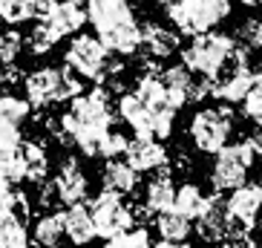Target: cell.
Here are the masks:
<instances>
[{
    "instance_id": "cell-1",
    "label": "cell",
    "mask_w": 262,
    "mask_h": 248,
    "mask_svg": "<svg viewBox=\"0 0 262 248\" xmlns=\"http://www.w3.org/2000/svg\"><path fill=\"white\" fill-rule=\"evenodd\" d=\"M113 101L104 87L72 98L70 113L58 121H49V133H55L63 144H75L84 156H98L101 139L113 130Z\"/></svg>"
},
{
    "instance_id": "cell-2",
    "label": "cell",
    "mask_w": 262,
    "mask_h": 248,
    "mask_svg": "<svg viewBox=\"0 0 262 248\" xmlns=\"http://www.w3.org/2000/svg\"><path fill=\"white\" fill-rule=\"evenodd\" d=\"M86 20L110 55H133L141 49V26L130 0H86Z\"/></svg>"
},
{
    "instance_id": "cell-3",
    "label": "cell",
    "mask_w": 262,
    "mask_h": 248,
    "mask_svg": "<svg viewBox=\"0 0 262 248\" xmlns=\"http://www.w3.org/2000/svg\"><path fill=\"white\" fill-rule=\"evenodd\" d=\"M24 90L29 110H47L58 101H72L81 95L84 84L70 67H40L24 78Z\"/></svg>"
},
{
    "instance_id": "cell-4",
    "label": "cell",
    "mask_w": 262,
    "mask_h": 248,
    "mask_svg": "<svg viewBox=\"0 0 262 248\" xmlns=\"http://www.w3.org/2000/svg\"><path fill=\"white\" fill-rule=\"evenodd\" d=\"M236 47V38L225 35V32H202V35H193L190 44L182 49V67L190 70L193 75L205 78V81H213L219 72L228 67Z\"/></svg>"
},
{
    "instance_id": "cell-5",
    "label": "cell",
    "mask_w": 262,
    "mask_h": 248,
    "mask_svg": "<svg viewBox=\"0 0 262 248\" xmlns=\"http://www.w3.org/2000/svg\"><path fill=\"white\" fill-rule=\"evenodd\" d=\"M63 61L78 78H90L95 84H104L107 78L121 75V64L113 61V55L104 49L95 35H75L67 47Z\"/></svg>"
},
{
    "instance_id": "cell-6",
    "label": "cell",
    "mask_w": 262,
    "mask_h": 248,
    "mask_svg": "<svg viewBox=\"0 0 262 248\" xmlns=\"http://www.w3.org/2000/svg\"><path fill=\"white\" fill-rule=\"evenodd\" d=\"M167 17L179 35H202L210 32L231 15V0H170Z\"/></svg>"
},
{
    "instance_id": "cell-7",
    "label": "cell",
    "mask_w": 262,
    "mask_h": 248,
    "mask_svg": "<svg viewBox=\"0 0 262 248\" xmlns=\"http://www.w3.org/2000/svg\"><path fill=\"white\" fill-rule=\"evenodd\" d=\"M233 133V110L231 104H213V107H202L193 113L187 124V136L202 153H219L228 144Z\"/></svg>"
},
{
    "instance_id": "cell-8",
    "label": "cell",
    "mask_w": 262,
    "mask_h": 248,
    "mask_svg": "<svg viewBox=\"0 0 262 248\" xmlns=\"http://www.w3.org/2000/svg\"><path fill=\"white\" fill-rule=\"evenodd\" d=\"M86 208H90V217L95 225V237H101V240L121 237V234L133 231V225H136L133 208L124 202V196L113 194V191H101Z\"/></svg>"
},
{
    "instance_id": "cell-9",
    "label": "cell",
    "mask_w": 262,
    "mask_h": 248,
    "mask_svg": "<svg viewBox=\"0 0 262 248\" xmlns=\"http://www.w3.org/2000/svg\"><path fill=\"white\" fill-rule=\"evenodd\" d=\"M256 162L254 150H251V141H236V144H225L219 153H216V162L210 168V185L213 191H228L231 194L233 188L245 185L248 182V171L251 164Z\"/></svg>"
},
{
    "instance_id": "cell-10",
    "label": "cell",
    "mask_w": 262,
    "mask_h": 248,
    "mask_svg": "<svg viewBox=\"0 0 262 248\" xmlns=\"http://www.w3.org/2000/svg\"><path fill=\"white\" fill-rule=\"evenodd\" d=\"M222 208L225 217H228V225H231V237L245 240L248 231L256 228V219L262 214V185L259 182H245V185L233 188Z\"/></svg>"
},
{
    "instance_id": "cell-11",
    "label": "cell",
    "mask_w": 262,
    "mask_h": 248,
    "mask_svg": "<svg viewBox=\"0 0 262 248\" xmlns=\"http://www.w3.org/2000/svg\"><path fill=\"white\" fill-rule=\"evenodd\" d=\"M251 78H254V70H251L248 49L233 47V55H231V61H228V67L210 81V95L216 101H222V104H236V101L245 98L248 87H251Z\"/></svg>"
},
{
    "instance_id": "cell-12",
    "label": "cell",
    "mask_w": 262,
    "mask_h": 248,
    "mask_svg": "<svg viewBox=\"0 0 262 248\" xmlns=\"http://www.w3.org/2000/svg\"><path fill=\"white\" fill-rule=\"evenodd\" d=\"M159 78H162V84H164V90H167V95H170V101H173L176 110L185 107V104H193V101H205L210 95V81L193 75L182 64L179 67H167Z\"/></svg>"
},
{
    "instance_id": "cell-13",
    "label": "cell",
    "mask_w": 262,
    "mask_h": 248,
    "mask_svg": "<svg viewBox=\"0 0 262 248\" xmlns=\"http://www.w3.org/2000/svg\"><path fill=\"white\" fill-rule=\"evenodd\" d=\"M118 116L130 124L133 133L141 136V139H159L162 141L173 133V127H167V124L159 121V118H156L133 93H124L121 98H118Z\"/></svg>"
},
{
    "instance_id": "cell-14",
    "label": "cell",
    "mask_w": 262,
    "mask_h": 248,
    "mask_svg": "<svg viewBox=\"0 0 262 248\" xmlns=\"http://www.w3.org/2000/svg\"><path fill=\"white\" fill-rule=\"evenodd\" d=\"M133 95H136V98H139L162 124L173 127L176 107H173V101H170V95H167V90H164V84H162V78H159V75L144 72V75L136 81V87H133Z\"/></svg>"
},
{
    "instance_id": "cell-15",
    "label": "cell",
    "mask_w": 262,
    "mask_h": 248,
    "mask_svg": "<svg viewBox=\"0 0 262 248\" xmlns=\"http://www.w3.org/2000/svg\"><path fill=\"white\" fill-rule=\"evenodd\" d=\"M49 188H52V194L58 196V202H63V205L70 208V205H81V202L86 199V194H90V179H86L84 168H81L75 159H67V162L58 168V173H55Z\"/></svg>"
},
{
    "instance_id": "cell-16",
    "label": "cell",
    "mask_w": 262,
    "mask_h": 248,
    "mask_svg": "<svg viewBox=\"0 0 262 248\" xmlns=\"http://www.w3.org/2000/svg\"><path fill=\"white\" fill-rule=\"evenodd\" d=\"M124 162L130 164L136 173H153L167 168L170 156L159 139H141L136 136L133 141H127V150H124Z\"/></svg>"
},
{
    "instance_id": "cell-17",
    "label": "cell",
    "mask_w": 262,
    "mask_h": 248,
    "mask_svg": "<svg viewBox=\"0 0 262 248\" xmlns=\"http://www.w3.org/2000/svg\"><path fill=\"white\" fill-rule=\"evenodd\" d=\"M179 32L167 29L162 24H144L141 26V47L150 58L162 61V58H170L173 52H179Z\"/></svg>"
},
{
    "instance_id": "cell-18",
    "label": "cell",
    "mask_w": 262,
    "mask_h": 248,
    "mask_svg": "<svg viewBox=\"0 0 262 248\" xmlns=\"http://www.w3.org/2000/svg\"><path fill=\"white\" fill-rule=\"evenodd\" d=\"M61 217H63V237L72 245H90L95 240V225H93V217H90V208L84 202L81 205H70Z\"/></svg>"
},
{
    "instance_id": "cell-19",
    "label": "cell",
    "mask_w": 262,
    "mask_h": 248,
    "mask_svg": "<svg viewBox=\"0 0 262 248\" xmlns=\"http://www.w3.org/2000/svg\"><path fill=\"white\" fill-rule=\"evenodd\" d=\"M173 196H176V182L170 176L167 168L159 171V176H153L147 182V191H144V211L147 214H164V211L173 208Z\"/></svg>"
},
{
    "instance_id": "cell-20",
    "label": "cell",
    "mask_w": 262,
    "mask_h": 248,
    "mask_svg": "<svg viewBox=\"0 0 262 248\" xmlns=\"http://www.w3.org/2000/svg\"><path fill=\"white\" fill-rule=\"evenodd\" d=\"M216 202V196H208V194H202V188L199 185H193V182H185V185H179L176 188V196H173V211L176 214H182L185 219H199L205 211L210 208Z\"/></svg>"
},
{
    "instance_id": "cell-21",
    "label": "cell",
    "mask_w": 262,
    "mask_h": 248,
    "mask_svg": "<svg viewBox=\"0 0 262 248\" xmlns=\"http://www.w3.org/2000/svg\"><path fill=\"white\" fill-rule=\"evenodd\" d=\"M20 153V164H24V182L40 185L49 173V153L40 141H20L17 144Z\"/></svg>"
},
{
    "instance_id": "cell-22",
    "label": "cell",
    "mask_w": 262,
    "mask_h": 248,
    "mask_svg": "<svg viewBox=\"0 0 262 248\" xmlns=\"http://www.w3.org/2000/svg\"><path fill=\"white\" fill-rule=\"evenodd\" d=\"M101 185H104V191H113L118 196L133 194L136 185H139V173L133 171L124 159H107L104 171H101Z\"/></svg>"
},
{
    "instance_id": "cell-23",
    "label": "cell",
    "mask_w": 262,
    "mask_h": 248,
    "mask_svg": "<svg viewBox=\"0 0 262 248\" xmlns=\"http://www.w3.org/2000/svg\"><path fill=\"white\" fill-rule=\"evenodd\" d=\"M196 234H199L205 242H222V240L231 237V225H228V217H225V208H222L219 199L196 219Z\"/></svg>"
},
{
    "instance_id": "cell-24",
    "label": "cell",
    "mask_w": 262,
    "mask_h": 248,
    "mask_svg": "<svg viewBox=\"0 0 262 248\" xmlns=\"http://www.w3.org/2000/svg\"><path fill=\"white\" fill-rule=\"evenodd\" d=\"M156 231L167 242H185L190 237L193 225H190V219H185L182 214H176V211L170 208L164 214H156Z\"/></svg>"
},
{
    "instance_id": "cell-25",
    "label": "cell",
    "mask_w": 262,
    "mask_h": 248,
    "mask_svg": "<svg viewBox=\"0 0 262 248\" xmlns=\"http://www.w3.org/2000/svg\"><path fill=\"white\" fill-rule=\"evenodd\" d=\"M32 240L38 242L40 248H58V242L63 240V217L58 211H49L35 222L32 228Z\"/></svg>"
},
{
    "instance_id": "cell-26",
    "label": "cell",
    "mask_w": 262,
    "mask_h": 248,
    "mask_svg": "<svg viewBox=\"0 0 262 248\" xmlns=\"http://www.w3.org/2000/svg\"><path fill=\"white\" fill-rule=\"evenodd\" d=\"M0 248H29V231L17 214L0 217Z\"/></svg>"
},
{
    "instance_id": "cell-27",
    "label": "cell",
    "mask_w": 262,
    "mask_h": 248,
    "mask_svg": "<svg viewBox=\"0 0 262 248\" xmlns=\"http://www.w3.org/2000/svg\"><path fill=\"white\" fill-rule=\"evenodd\" d=\"M40 0H0V24L20 26L26 20H35Z\"/></svg>"
},
{
    "instance_id": "cell-28",
    "label": "cell",
    "mask_w": 262,
    "mask_h": 248,
    "mask_svg": "<svg viewBox=\"0 0 262 248\" xmlns=\"http://www.w3.org/2000/svg\"><path fill=\"white\" fill-rule=\"evenodd\" d=\"M58 40H61V35H58L52 26H47V24H40V20H38V24L32 26L29 38H24V44L29 47L32 55H47Z\"/></svg>"
},
{
    "instance_id": "cell-29",
    "label": "cell",
    "mask_w": 262,
    "mask_h": 248,
    "mask_svg": "<svg viewBox=\"0 0 262 248\" xmlns=\"http://www.w3.org/2000/svg\"><path fill=\"white\" fill-rule=\"evenodd\" d=\"M239 104H242V113H245L251 121H262V70L254 72L251 87H248L245 98L239 101Z\"/></svg>"
},
{
    "instance_id": "cell-30",
    "label": "cell",
    "mask_w": 262,
    "mask_h": 248,
    "mask_svg": "<svg viewBox=\"0 0 262 248\" xmlns=\"http://www.w3.org/2000/svg\"><path fill=\"white\" fill-rule=\"evenodd\" d=\"M29 104H26L24 98H17V95H0V118L3 121H9V124H20L29 118Z\"/></svg>"
},
{
    "instance_id": "cell-31",
    "label": "cell",
    "mask_w": 262,
    "mask_h": 248,
    "mask_svg": "<svg viewBox=\"0 0 262 248\" xmlns=\"http://www.w3.org/2000/svg\"><path fill=\"white\" fill-rule=\"evenodd\" d=\"M20 49H24V35H20V32H15V29L0 32V64L12 67V64L17 61Z\"/></svg>"
},
{
    "instance_id": "cell-32",
    "label": "cell",
    "mask_w": 262,
    "mask_h": 248,
    "mask_svg": "<svg viewBox=\"0 0 262 248\" xmlns=\"http://www.w3.org/2000/svg\"><path fill=\"white\" fill-rule=\"evenodd\" d=\"M153 242H150V234L144 231V228H133V231L121 234V237H113V240H107L101 248H150Z\"/></svg>"
},
{
    "instance_id": "cell-33",
    "label": "cell",
    "mask_w": 262,
    "mask_h": 248,
    "mask_svg": "<svg viewBox=\"0 0 262 248\" xmlns=\"http://www.w3.org/2000/svg\"><path fill=\"white\" fill-rule=\"evenodd\" d=\"M127 136L124 133H118V130H110L104 139H101V144H98V156L101 159H121L124 156V150H127Z\"/></svg>"
},
{
    "instance_id": "cell-34",
    "label": "cell",
    "mask_w": 262,
    "mask_h": 248,
    "mask_svg": "<svg viewBox=\"0 0 262 248\" xmlns=\"http://www.w3.org/2000/svg\"><path fill=\"white\" fill-rule=\"evenodd\" d=\"M239 38L245 44V49H262V17H251L242 24Z\"/></svg>"
},
{
    "instance_id": "cell-35",
    "label": "cell",
    "mask_w": 262,
    "mask_h": 248,
    "mask_svg": "<svg viewBox=\"0 0 262 248\" xmlns=\"http://www.w3.org/2000/svg\"><path fill=\"white\" fill-rule=\"evenodd\" d=\"M20 141H24V136H20V127L0 118V150H3V148H17Z\"/></svg>"
},
{
    "instance_id": "cell-36",
    "label": "cell",
    "mask_w": 262,
    "mask_h": 248,
    "mask_svg": "<svg viewBox=\"0 0 262 248\" xmlns=\"http://www.w3.org/2000/svg\"><path fill=\"white\" fill-rule=\"evenodd\" d=\"M222 248H254V245H251V240L245 237V240H231V242H225Z\"/></svg>"
},
{
    "instance_id": "cell-37",
    "label": "cell",
    "mask_w": 262,
    "mask_h": 248,
    "mask_svg": "<svg viewBox=\"0 0 262 248\" xmlns=\"http://www.w3.org/2000/svg\"><path fill=\"white\" fill-rule=\"evenodd\" d=\"M150 248H190V245H185V242H167V240H159L156 245H150Z\"/></svg>"
},
{
    "instance_id": "cell-38",
    "label": "cell",
    "mask_w": 262,
    "mask_h": 248,
    "mask_svg": "<svg viewBox=\"0 0 262 248\" xmlns=\"http://www.w3.org/2000/svg\"><path fill=\"white\" fill-rule=\"evenodd\" d=\"M239 3H245V6H259L262 0H239Z\"/></svg>"
},
{
    "instance_id": "cell-39",
    "label": "cell",
    "mask_w": 262,
    "mask_h": 248,
    "mask_svg": "<svg viewBox=\"0 0 262 248\" xmlns=\"http://www.w3.org/2000/svg\"><path fill=\"white\" fill-rule=\"evenodd\" d=\"M153 3H162V6H167V3H170V0H153Z\"/></svg>"
},
{
    "instance_id": "cell-40",
    "label": "cell",
    "mask_w": 262,
    "mask_h": 248,
    "mask_svg": "<svg viewBox=\"0 0 262 248\" xmlns=\"http://www.w3.org/2000/svg\"><path fill=\"white\" fill-rule=\"evenodd\" d=\"M256 225H259V234H262V214H259V219H256Z\"/></svg>"
},
{
    "instance_id": "cell-41",
    "label": "cell",
    "mask_w": 262,
    "mask_h": 248,
    "mask_svg": "<svg viewBox=\"0 0 262 248\" xmlns=\"http://www.w3.org/2000/svg\"><path fill=\"white\" fill-rule=\"evenodd\" d=\"M0 32H3V24H0Z\"/></svg>"
}]
</instances>
